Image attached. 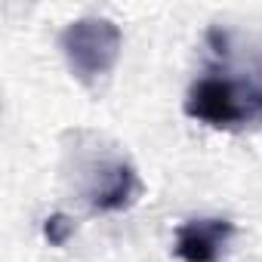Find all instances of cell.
<instances>
[{
  "label": "cell",
  "mask_w": 262,
  "mask_h": 262,
  "mask_svg": "<svg viewBox=\"0 0 262 262\" xmlns=\"http://www.w3.org/2000/svg\"><path fill=\"white\" fill-rule=\"evenodd\" d=\"M210 40L219 65H213L188 86L182 102L185 114L216 129H234L250 120H262V59L253 71L244 74L228 62L219 31H210Z\"/></svg>",
  "instance_id": "6da1fadb"
},
{
  "label": "cell",
  "mask_w": 262,
  "mask_h": 262,
  "mask_svg": "<svg viewBox=\"0 0 262 262\" xmlns=\"http://www.w3.org/2000/svg\"><path fill=\"white\" fill-rule=\"evenodd\" d=\"M59 50L65 56L68 71L86 86L96 90L117 65L123 50V34L111 19L86 16L74 19L59 34Z\"/></svg>",
  "instance_id": "7a4b0ae2"
},
{
  "label": "cell",
  "mask_w": 262,
  "mask_h": 262,
  "mask_svg": "<svg viewBox=\"0 0 262 262\" xmlns=\"http://www.w3.org/2000/svg\"><path fill=\"white\" fill-rule=\"evenodd\" d=\"M142 194V182L133 164L126 161H108L99 164L93 173V182L86 188V204L96 213H120L129 210Z\"/></svg>",
  "instance_id": "3957f363"
},
{
  "label": "cell",
  "mask_w": 262,
  "mask_h": 262,
  "mask_svg": "<svg viewBox=\"0 0 262 262\" xmlns=\"http://www.w3.org/2000/svg\"><path fill=\"white\" fill-rule=\"evenodd\" d=\"M234 225L228 219L219 216H207V219H185L176 228V244L173 253L182 262H219L225 244L231 241Z\"/></svg>",
  "instance_id": "277c9868"
},
{
  "label": "cell",
  "mask_w": 262,
  "mask_h": 262,
  "mask_svg": "<svg viewBox=\"0 0 262 262\" xmlns=\"http://www.w3.org/2000/svg\"><path fill=\"white\" fill-rule=\"evenodd\" d=\"M71 234H74V222H71V216H65V213H53V216L43 219V237H47L53 247H65Z\"/></svg>",
  "instance_id": "5b68a950"
}]
</instances>
